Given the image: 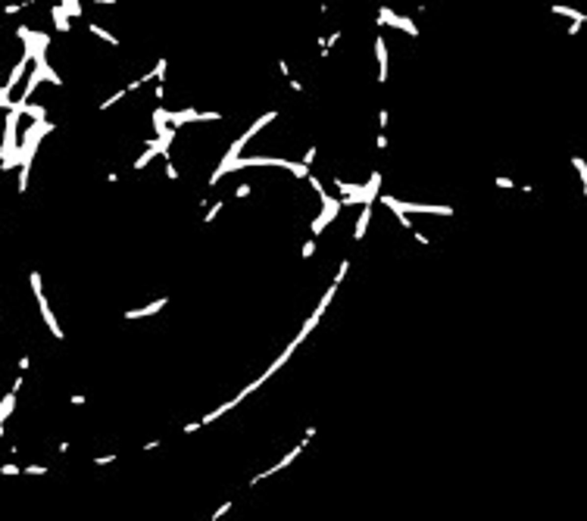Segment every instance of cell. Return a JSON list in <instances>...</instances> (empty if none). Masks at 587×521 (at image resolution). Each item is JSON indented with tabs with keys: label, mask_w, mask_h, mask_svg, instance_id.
<instances>
[{
	"label": "cell",
	"mask_w": 587,
	"mask_h": 521,
	"mask_svg": "<svg viewBox=\"0 0 587 521\" xmlns=\"http://www.w3.org/2000/svg\"><path fill=\"white\" fill-rule=\"evenodd\" d=\"M312 250H316V241H309V244L303 247V259H309V256H312Z\"/></svg>",
	"instance_id": "cell-20"
},
{
	"label": "cell",
	"mask_w": 587,
	"mask_h": 521,
	"mask_svg": "<svg viewBox=\"0 0 587 521\" xmlns=\"http://www.w3.org/2000/svg\"><path fill=\"white\" fill-rule=\"evenodd\" d=\"M0 106H10V88H6V84L0 88Z\"/></svg>",
	"instance_id": "cell-17"
},
{
	"label": "cell",
	"mask_w": 587,
	"mask_h": 521,
	"mask_svg": "<svg viewBox=\"0 0 587 521\" xmlns=\"http://www.w3.org/2000/svg\"><path fill=\"white\" fill-rule=\"evenodd\" d=\"M228 509H231V502H225V506H219V509H216V515H212V521H216V518H222Z\"/></svg>",
	"instance_id": "cell-22"
},
{
	"label": "cell",
	"mask_w": 587,
	"mask_h": 521,
	"mask_svg": "<svg viewBox=\"0 0 587 521\" xmlns=\"http://www.w3.org/2000/svg\"><path fill=\"white\" fill-rule=\"evenodd\" d=\"M275 116H278V113H266V116H259V119H256V122H253V125H250V128H247V131L241 134V138H237V144H241V147H244V144H247V141H250V138H253V134H256V131H259V128H266V125L272 122V119H275Z\"/></svg>",
	"instance_id": "cell-4"
},
{
	"label": "cell",
	"mask_w": 587,
	"mask_h": 521,
	"mask_svg": "<svg viewBox=\"0 0 587 521\" xmlns=\"http://www.w3.org/2000/svg\"><path fill=\"white\" fill-rule=\"evenodd\" d=\"M97 3H116V0H97Z\"/></svg>",
	"instance_id": "cell-28"
},
{
	"label": "cell",
	"mask_w": 587,
	"mask_h": 521,
	"mask_svg": "<svg viewBox=\"0 0 587 521\" xmlns=\"http://www.w3.org/2000/svg\"><path fill=\"white\" fill-rule=\"evenodd\" d=\"M337 209H341V200H328V203H325V209H322V212H319V219H316V222H312V234H319V231H322V228H325V225H328V222H331V219H334V216H337Z\"/></svg>",
	"instance_id": "cell-2"
},
{
	"label": "cell",
	"mask_w": 587,
	"mask_h": 521,
	"mask_svg": "<svg viewBox=\"0 0 587 521\" xmlns=\"http://www.w3.org/2000/svg\"><path fill=\"white\" fill-rule=\"evenodd\" d=\"M572 166L578 169V178H581V187H584V191H587V166H584V159H572Z\"/></svg>",
	"instance_id": "cell-13"
},
{
	"label": "cell",
	"mask_w": 587,
	"mask_h": 521,
	"mask_svg": "<svg viewBox=\"0 0 587 521\" xmlns=\"http://www.w3.org/2000/svg\"><path fill=\"white\" fill-rule=\"evenodd\" d=\"M166 175L172 178V181H178V169H175V166H169V162H166Z\"/></svg>",
	"instance_id": "cell-23"
},
{
	"label": "cell",
	"mask_w": 587,
	"mask_h": 521,
	"mask_svg": "<svg viewBox=\"0 0 587 521\" xmlns=\"http://www.w3.org/2000/svg\"><path fill=\"white\" fill-rule=\"evenodd\" d=\"M0 471H3V474H19V465H3Z\"/></svg>",
	"instance_id": "cell-25"
},
{
	"label": "cell",
	"mask_w": 587,
	"mask_h": 521,
	"mask_svg": "<svg viewBox=\"0 0 587 521\" xmlns=\"http://www.w3.org/2000/svg\"><path fill=\"white\" fill-rule=\"evenodd\" d=\"M375 53H378V81H387V44H384V38H375Z\"/></svg>",
	"instance_id": "cell-3"
},
{
	"label": "cell",
	"mask_w": 587,
	"mask_h": 521,
	"mask_svg": "<svg viewBox=\"0 0 587 521\" xmlns=\"http://www.w3.org/2000/svg\"><path fill=\"white\" fill-rule=\"evenodd\" d=\"M31 287H35V297H38V306H41V315H44L47 328L53 331V337H63V331H59L53 312H50V306H47V297H44V287H41V275H38V272H31Z\"/></svg>",
	"instance_id": "cell-1"
},
{
	"label": "cell",
	"mask_w": 587,
	"mask_h": 521,
	"mask_svg": "<svg viewBox=\"0 0 587 521\" xmlns=\"http://www.w3.org/2000/svg\"><path fill=\"white\" fill-rule=\"evenodd\" d=\"M219 209H222V200H216V206H209V212H206V216H203V219H206V222H212V219H216V212Z\"/></svg>",
	"instance_id": "cell-18"
},
{
	"label": "cell",
	"mask_w": 587,
	"mask_h": 521,
	"mask_svg": "<svg viewBox=\"0 0 587 521\" xmlns=\"http://www.w3.org/2000/svg\"><path fill=\"white\" fill-rule=\"evenodd\" d=\"M553 13H556V16H568V19H575V22H584V19H587L584 13L572 10V6H553Z\"/></svg>",
	"instance_id": "cell-8"
},
{
	"label": "cell",
	"mask_w": 587,
	"mask_h": 521,
	"mask_svg": "<svg viewBox=\"0 0 587 521\" xmlns=\"http://www.w3.org/2000/svg\"><path fill=\"white\" fill-rule=\"evenodd\" d=\"M166 122H169V109H163V106H159L156 113H153V128H156V134L166 128Z\"/></svg>",
	"instance_id": "cell-9"
},
{
	"label": "cell",
	"mask_w": 587,
	"mask_h": 521,
	"mask_svg": "<svg viewBox=\"0 0 587 521\" xmlns=\"http://www.w3.org/2000/svg\"><path fill=\"white\" fill-rule=\"evenodd\" d=\"M369 219H372V209H369V203H365V209L359 212V222H356V241L365 234V225H369Z\"/></svg>",
	"instance_id": "cell-7"
},
{
	"label": "cell",
	"mask_w": 587,
	"mask_h": 521,
	"mask_svg": "<svg viewBox=\"0 0 587 521\" xmlns=\"http://www.w3.org/2000/svg\"><path fill=\"white\" fill-rule=\"evenodd\" d=\"M497 184H500V187H506V191H512V187H515L512 181H509V178H497Z\"/></svg>",
	"instance_id": "cell-26"
},
{
	"label": "cell",
	"mask_w": 587,
	"mask_h": 521,
	"mask_svg": "<svg viewBox=\"0 0 587 521\" xmlns=\"http://www.w3.org/2000/svg\"><path fill=\"white\" fill-rule=\"evenodd\" d=\"M25 471H28V474H44L47 468H44V465H28V468H25Z\"/></svg>",
	"instance_id": "cell-21"
},
{
	"label": "cell",
	"mask_w": 587,
	"mask_h": 521,
	"mask_svg": "<svg viewBox=\"0 0 587 521\" xmlns=\"http://www.w3.org/2000/svg\"><path fill=\"white\" fill-rule=\"evenodd\" d=\"M166 306V300H156V303H150V306H144V309H131V312H125V319H144V315H153V312H159Z\"/></svg>",
	"instance_id": "cell-6"
},
{
	"label": "cell",
	"mask_w": 587,
	"mask_h": 521,
	"mask_svg": "<svg viewBox=\"0 0 587 521\" xmlns=\"http://www.w3.org/2000/svg\"><path fill=\"white\" fill-rule=\"evenodd\" d=\"M22 113H28L31 119H35V122H44L47 109H44V106H28V103H25V106H22Z\"/></svg>",
	"instance_id": "cell-11"
},
{
	"label": "cell",
	"mask_w": 587,
	"mask_h": 521,
	"mask_svg": "<svg viewBox=\"0 0 587 521\" xmlns=\"http://www.w3.org/2000/svg\"><path fill=\"white\" fill-rule=\"evenodd\" d=\"M50 16H53L56 31H69V10H66L63 3H59V6H53V13H50Z\"/></svg>",
	"instance_id": "cell-5"
},
{
	"label": "cell",
	"mask_w": 587,
	"mask_h": 521,
	"mask_svg": "<svg viewBox=\"0 0 587 521\" xmlns=\"http://www.w3.org/2000/svg\"><path fill=\"white\" fill-rule=\"evenodd\" d=\"M397 219H400V225H403V228H412V222H409V216H403V212H397Z\"/></svg>",
	"instance_id": "cell-24"
},
{
	"label": "cell",
	"mask_w": 587,
	"mask_h": 521,
	"mask_svg": "<svg viewBox=\"0 0 587 521\" xmlns=\"http://www.w3.org/2000/svg\"><path fill=\"white\" fill-rule=\"evenodd\" d=\"M378 22H381V25H397V22H400V16H397V13H390L387 6H381V13H378Z\"/></svg>",
	"instance_id": "cell-10"
},
{
	"label": "cell",
	"mask_w": 587,
	"mask_h": 521,
	"mask_svg": "<svg viewBox=\"0 0 587 521\" xmlns=\"http://www.w3.org/2000/svg\"><path fill=\"white\" fill-rule=\"evenodd\" d=\"M347 269H350V262H341V269H337V275H334V284H341V281H344V275H347Z\"/></svg>",
	"instance_id": "cell-16"
},
{
	"label": "cell",
	"mask_w": 587,
	"mask_h": 521,
	"mask_svg": "<svg viewBox=\"0 0 587 521\" xmlns=\"http://www.w3.org/2000/svg\"><path fill=\"white\" fill-rule=\"evenodd\" d=\"M113 459H116V456H97L94 465H106V462H113Z\"/></svg>",
	"instance_id": "cell-27"
},
{
	"label": "cell",
	"mask_w": 587,
	"mask_h": 521,
	"mask_svg": "<svg viewBox=\"0 0 587 521\" xmlns=\"http://www.w3.org/2000/svg\"><path fill=\"white\" fill-rule=\"evenodd\" d=\"M88 28H91V35H97V38H103V41H106V44H119V41H116L113 35H109V31H103V28H100V25H94V22H91V25H88Z\"/></svg>",
	"instance_id": "cell-12"
},
{
	"label": "cell",
	"mask_w": 587,
	"mask_h": 521,
	"mask_svg": "<svg viewBox=\"0 0 587 521\" xmlns=\"http://www.w3.org/2000/svg\"><path fill=\"white\" fill-rule=\"evenodd\" d=\"M291 172L297 178H306V175H309V166H303V162H291Z\"/></svg>",
	"instance_id": "cell-15"
},
{
	"label": "cell",
	"mask_w": 587,
	"mask_h": 521,
	"mask_svg": "<svg viewBox=\"0 0 587 521\" xmlns=\"http://www.w3.org/2000/svg\"><path fill=\"white\" fill-rule=\"evenodd\" d=\"M334 187H337V191H344V194H356V191H362V184H350V181H341V178L334 181Z\"/></svg>",
	"instance_id": "cell-14"
},
{
	"label": "cell",
	"mask_w": 587,
	"mask_h": 521,
	"mask_svg": "<svg viewBox=\"0 0 587 521\" xmlns=\"http://www.w3.org/2000/svg\"><path fill=\"white\" fill-rule=\"evenodd\" d=\"M247 194H250V184H237L234 187V197H247Z\"/></svg>",
	"instance_id": "cell-19"
}]
</instances>
